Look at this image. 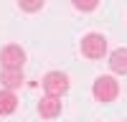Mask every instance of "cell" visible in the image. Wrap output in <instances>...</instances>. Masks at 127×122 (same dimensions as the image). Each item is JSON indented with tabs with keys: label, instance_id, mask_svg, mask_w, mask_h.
Instances as JSON below:
<instances>
[{
	"label": "cell",
	"instance_id": "8992f818",
	"mask_svg": "<svg viewBox=\"0 0 127 122\" xmlns=\"http://www.w3.org/2000/svg\"><path fill=\"white\" fill-rule=\"evenodd\" d=\"M23 69H3L0 71V84H3V89L8 92H15L23 87Z\"/></svg>",
	"mask_w": 127,
	"mask_h": 122
},
{
	"label": "cell",
	"instance_id": "8fae6325",
	"mask_svg": "<svg viewBox=\"0 0 127 122\" xmlns=\"http://www.w3.org/2000/svg\"><path fill=\"white\" fill-rule=\"evenodd\" d=\"M125 122H127V120H125Z\"/></svg>",
	"mask_w": 127,
	"mask_h": 122
},
{
	"label": "cell",
	"instance_id": "5b68a950",
	"mask_svg": "<svg viewBox=\"0 0 127 122\" xmlns=\"http://www.w3.org/2000/svg\"><path fill=\"white\" fill-rule=\"evenodd\" d=\"M38 115L43 120H56L61 115V97H41L38 102Z\"/></svg>",
	"mask_w": 127,
	"mask_h": 122
},
{
	"label": "cell",
	"instance_id": "9c48e42d",
	"mask_svg": "<svg viewBox=\"0 0 127 122\" xmlns=\"http://www.w3.org/2000/svg\"><path fill=\"white\" fill-rule=\"evenodd\" d=\"M43 3L46 0H18V5H20L23 13H38V10L43 8Z\"/></svg>",
	"mask_w": 127,
	"mask_h": 122
},
{
	"label": "cell",
	"instance_id": "277c9868",
	"mask_svg": "<svg viewBox=\"0 0 127 122\" xmlns=\"http://www.w3.org/2000/svg\"><path fill=\"white\" fill-rule=\"evenodd\" d=\"M26 64V51L18 43H10L0 51V66L3 69H23Z\"/></svg>",
	"mask_w": 127,
	"mask_h": 122
},
{
	"label": "cell",
	"instance_id": "6da1fadb",
	"mask_svg": "<svg viewBox=\"0 0 127 122\" xmlns=\"http://www.w3.org/2000/svg\"><path fill=\"white\" fill-rule=\"evenodd\" d=\"M92 94L97 102H102V104H109V102H114L120 97V81L114 79L112 74H104V76H97L92 84Z\"/></svg>",
	"mask_w": 127,
	"mask_h": 122
},
{
	"label": "cell",
	"instance_id": "30bf717a",
	"mask_svg": "<svg viewBox=\"0 0 127 122\" xmlns=\"http://www.w3.org/2000/svg\"><path fill=\"white\" fill-rule=\"evenodd\" d=\"M71 3H74L76 10H81V13H92V10L99 5V0H71Z\"/></svg>",
	"mask_w": 127,
	"mask_h": 122
},
{
	"label": "cell",
	"instance_id": "52a82bcc",
	"mask_svg": "<svg viewBox=\"0 0 127 122\" xmlns=\"http://www.w3.org/2000/svg\"><path fill=\"white\" fill-rule=\"evenodd\" d=\"M109 69L112 74H127V48H114L109 54Z\"/></svg>",
	"mask_w": 127,
	"mask_h": 122
},
{
	"label": "cell",
	"instance_id": "3957f363",
	"mask_svg": "<svg viewBox=\"0 0 127 122\" xmlns=\"http://www.w3.org/2000/svg\"><path fill=\"white\" fill-rule=\"evenodd\" d=\"M41 84H43V92L48 97H64L69 92V76L64 71H48Z\"/></svg>",
	"mask_w": 127,
	"mask_h": 122
},
{
	"label": "cell",
	"instance_id": "ba28073f",
	"mask_svg": "<svg viewBox=\"0 0 127 122\" xmlns=\"http://www.w3.org/2000/svg\"><path fill=\"white\" fill-rule=\"evenodd\" d=\"M15 109H18V97H15V92L0 89V115H13Z\"/></svg>",
	"mask_w": 127,
	"mask_h": 122
},
{
	"label": "cell",
	"instance_id": "7a4b0ae2",
	"mask_svg": "<svg viewBox=\"0 0 127 122\" xmlns=\"http://www.w3.org/2000/svg\"><path fill=\"white\" fill-rule=\"evenodd\" d=\"M81 54L92 59V61H99L104 54H107V38H104L102 33H87L81 36Z\"/></svg>",
	"mask_w": 127,
	"mask_h": 122
}]
</instances>
